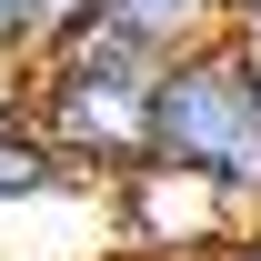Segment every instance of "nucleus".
<instances>
[{
  "mask_svg": "<svg viewBox=\"0 0 261 261\" xmlns=\"http://www.w3.org/2000/svg\"><path fill=\"white\" fill-rule=\"evenodd\" d=\"M70 171H61V151L40 141L31 121H0V211H20V201H50Z\"/></svg>",
  "mask_w": 261,
  "mask_h": 261,
  "instance_id": "obj_5",
  "label": "nucleus"
},
{
  "mask_svg": "<svg viewBox=\"0 0 261 261\" xmlns=\"http://www.w3.org/2000/svg\"><path fill=\"white\" fill-rule=\"evenodd\" d=\"M121 261H141V251H121Z\"/></svg>",
  "mask_w": 261,
  "mask_h": 261,
  "instance_id": "obj_12",
  "label": "nucleus"
},
{
  "mask_svg": "<svg viewBox=\"0 0 261 261\" xmlns=\"http://www.w3.org/2000/svg\"><path fill=\"white\" fill-rule=\"evenodd\" d=\"M91 10H100V0H31V61L50 50V40H70V31H91Z\"/></svg>",
  "mask_w": 261,
  "mask_h": 261,
  "instance_id": "obj_6",
  "label": "nucleus"
},
{
  "mask_svg": "<svg viewBox=\"0 0 261 261\" xmlns=\"http://www.w3.org/2000/svg\"><path fill=\"white\" fill-rule=\"evenodd\" d=\"M121 231L141 261H221V241L241 231V201L191 181V171L141 161V171H121Z\"/></svg>",
  "mask_w": 261,
  "mask_h": 261,
  "instance_id": "obj_3",
  "label": "nucleus"
},
{
  "mask_svg": "<svg viewBox=\"0 0 261 261\" xmlns=\"http://www.w3.org/2000/svg\"><path fill=\"white\" fill-rule=\"evenodd\" d=\"M91 20H111V31L151 40V50H191V40L221 31V0H100Z\"/></svg>",
  "mask_w": 261,
  "mask_h": 261,
  "instance_id": "obj_4",
  "label": "nucleus"
},
{
  "mask_svg": "<svg viewBox=\"0 0 261 261\" xmlns=\"http://www.w3.org/2000/svg\"><path fill=\"white\" fill-rule=\"evenodd\" d=\"M221 261H261V221H241V231H231V241H221Z\"/></svg>",
  "mask_w": 261,
  "mask_h": 261,
  "instance_id": "obj_8",
  "label": "nucleus"
},
{
  "mask_svg": "<svg viewBox=\"0 0 261 261\" xmlns=\"http://www.w3.org/2000/svg\"><path fill=\"white\" fill-rule=\"evenodd\" d=\"M231 31H241V40H251V50H261V0H251V10H241V20H231Z\"/></svg>",
  "mask_w": 261,
  "mask_h": 261,
  "instance_id": "obj_9",
  "label": "nucleus"
},
{
  "mask_svg": "<svg viewBox=\"0 0 261 261\" xmlns=\"http://www.w3.org/2000/svg\"><path fill=\"white\" fill-rule=\"evenodd\" d=\"M251 221H261V191H251Z\"/></svg>",
  "mask_w": 261,
  "mask_h": 261,
  "instance_id": "obj_11",
  "label": "nucleus"
},
{
  "mask_svg": "<svg viewBox=\"0 0 261 261\" xmlns=\"http://www.w3.org/2000/svg\"><path fill=\"white\" fill-rule=\"evenodd\" d=\"M151 161L191 171L211 191L251 211L261 191V50L241 31H211L191 50H171L151 81Z\"/></svg>",
  "mask_w": 261,
  "mask_h": 261,
  "instance_id": "obj_2",
  "label": "nucleus"
},
{
  "mask_svg": "<svg viewBox=\"0 0 261 261\" xmlns=\"http://www.w3.org/2000/svg\"><path fill=\"white\" fill-rule=\"evenodd\" d=\"M0 61H31V0H0Z\"/></svg>",
  "mask_w": 261,
  "mask_h": 261,
  "instance_id": "obj_7",
  "label": "nucleus"
},
{
  "mask_svg": "<svg viewBox=\"0 0 261 261\" xmlns=\"http://www.w3.org/2000/svg\"><path fill=\"white\" fill-rule=\"evenodd\" d=\"M241 10H251V0H221V31H231V20H241Z\"/></svg>",
  "mask_w": 261,
  "mask_h": 261,
  "instance_id": "obj_10",
  "label": "nucleus"
},
{
  "mask_svg": "<svg viewBox=\"0 0 261 261\" xmlns=\"http://www.w3.org/2000/svg\"><path fill=\"white\" fill-rule=\"evenodd\" d=\"M161 61L171 50L91 20V31L50 40V50L31 61V111H20V121L61 151V171L121 181V171L151 161V81H161Z\"/></svg>",
  "mask_w": 261,
  "mask_h": 261,
  "instance_id": "obj_1",
  "label": "nucleus"
}]
</instances>
